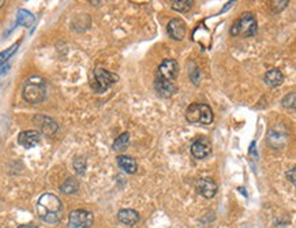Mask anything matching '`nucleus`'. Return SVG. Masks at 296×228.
I'll list each match as a JSON object with an SVG mask.
<instances>
[{
	"label": "nucleus",
	"mask_w": 296,
	"mask_h": 228,
	"mask_svg": "<svg viewBox=\"0 0 296 228\" xmlns=\"http://www.w3.org/2000/svg\"><path fill=\"white\" fill-rule=\"evenodd\" d=\"M118 166L127 174H135L136 170H138V164H136L135 159L126 156V155H122V156L118 157Z\"/></svg>",
	"instance_id": "nucleus-16"
},
{
	"label": "nucleus",
	"mask_w": 296,
	"mask_h": 228,
	"mask_svg": "<svg viewBox=\"0 0 296 228\" xmlns=\"http://www.w3.org/2000/svg\"><path fill=\"white\" fill-rule=\"evenodd\" d=\"M5 0H0V7H3V6H5Z\"/></svg>",
	"instance_id": "nucleus-27"
},
{
	"label": "nucleus",
	"mask_w": 296,
	"mask_h": 228,
	"mask_svg": "<svg viewBox=\"0 0 296 228\" xmlns=\"http://www.w3.org/2000/svg\"><path fill=\"white\" fill-rule=\"evenodd\" d=\"M22 97L29 104H40L47 97V82L41 77H30L24 84Z\"/></svg>",
	"instance_id": "nucleus-2"
},
{
	"label": "nucleus",
	"mask_w": 296,
	"mask_h": 228,
	"mask_svg": "<svg viewBox=\"0 0 296 228\" xmlns=\"http://www.w3.org/2000/svg\"><path fill=\"white\" fill-rule=\"evenodd\" d=\"M93 213L89 210L76 209L68 216L67 228H90L93 224Z\"/></svg>",
	"instance_id": "nucleus-6"
},
{
	"label": "nucleus",
	"mask_w": 296,
	"mask_h": 228,
	"mask_svg": "<svg viewBox=\"0 0 296 228\" xmlns=\"http://www.w3.org/2000/svg\"><path fill=\"white\" fill-rule=\"evenodd\" d=\"M80 189V183L76 178H68L63 185L60 186V191L64 194H74Z\"/></svg>",
	"instance_id": "nucleus-20"
},
{
	"label": "nucleus",
	"mask_w": 296,
	"mask_h": 228,
	"mask_svg": "<svg viewBox=\"0 0 296 228\" xmlns=\"http://www.w3.org/2000/svg\"><path fill=\"white\" fill-rule=\"evenodd\" d=\"M19 47V43H15L14 45H11L10 48H7L6 51H3V52H0V66H3L7 60H9L10 57L13 56L15 52H17V49H18Z\"/></svg>",
	"instance_id": "nucleus-21"
},
{
	"label": "nucleus",
	"mask_w": 296,
	"mask_h": 228,
	"mask_svg": "<svg viewBox=\"0 0 296 228\" xmlns=\"http://www.w3.org/2000/svg\"><path fill=\"white\" fill-rule=\"evenodd\" d=\"M155 89L159 96L164 97V99H169V97H172V96L176 93L178 86L175 85V82L165 81V80H161V78H157V77H156Z\"/></svg>",
	"instance_id": "nucleus-13"
},
{
	"label": "nucleus",
	"mask_w": 296,
	"mask_h": 228,
	"mask_svg": "<svg viewBox=\"0 0 296 228\" xmlns=\"http://www.w3.org/2000/svg\"><path fill=\"white\" fill-rule=\"evenodd\" d=\"M34 21H36V18H34V15L32 14L30 11L24 10V9L18 10V14H17V22H18L19 25H22V26H25V28H30V26L34 24Z\"/></svg>",
	"instance_id": "nucleus-17"
},
{
	"label": "nucleus",
	"mask_w": 296,
	"mask_h": 228,
	"mask_svg": "<svg viewBox=\"0 0 296 228\" xmlns=\"http://www.w3.org/2000/svg\"><path fill=\"white\" fill-rule=\"evenodd\" d=\"M263 80H265V84L270 88H277L284 82V75L278 68H272V70L266 71Z\"/></svg>",
	"instance_id": "nucleus-15"
},
{
	"label": "nucleus",
	"mask_w": 296,
	"mask_h": 228,
	"mask_svg": "<svg viewBox=\"0 0 296 228\" xmlns=\"http://www.w3.org/2000/svg\"><path fill=\"white\" fill-rule=\"evenodd\" d=\"M288 5V0H282V2H270V9L273 13H280L282 9H285Z\"/></svg>",
	"instance_id": "nucleus-24"
},
{
	"label": "nucleus",
	"mask_w": 296,
	"mask_h": 228,
	"mask_svg": "<svg viewBox=\"0 0 296 228\" xmlns=\"http://www.w3.org/2000/svg\"><path fill=\"white\" fill-rule=\"evenodd\" d=\"M186 119H187L188 123L191 124L209 126V124L213 123L214 115H213V111L207 104L195 103V104L188 105V108L186 110Z\"/></svg>",
	"instance_id": "nucleus-3"
},
{
	"label": "nucleus",
	"mask_w": 296,
	"mask_h": 228,
	"mask_svg": "<svg viewBox=\"0 0 296 228\" xmlns=\"http://www.w3.org/2000/svg\"><path fill=\"white\" fill-rule=\"evenodd\" d=\"M195 189H197L199 194L202 195L203 198H207V200L213 198L217 194V190H218L217 183L211 178H201V179H198Z\"/></svg>",
	"instance_id": "nucleus-10"
},
{
	"label": "nucleus",
	"mask_w": 296,
	"mask_h": 228,
	"mask_svg": "<svg viewBox=\"0 0 296 228\" xmlns=\"http://www.w3.org/2000/svg\"><path fill=\"white\" fill-rule=\"evenodd\" d=\"M34 123L38 127V130L41 131L42 134H45L48 137H53L55 134L57 133L59 130V126L57 123L49 116H44V115H36L34 116Z\"/></svg>",
	"instance_id": "nucleus-9"
},
{
	"label": "nucleus",
	"mask_w": 296,
	"mask_h": 228,
	"mask_svg": "<svg viewBox=\"0 0 296 228\" xmlns=\"http://www.w3.org/2000/svg\"><path fill=\"white\" fill-rule=\"evenodd\" d=\"M257 19L251 13H245L239 18L236 19L232 28H231V34L236 37H251L257 33Z\"/></svg>",
	"instance_id": "nucleus-5"
},
{
	"label": "nucleus",
	"mask_w": 296,
	"mask_h": 228,
	"mask_svg": "<svg viewBox=\"0 0 296 228\" xmlns=\"http://www.w3.org/2000/svg\"><path fill=\"white\" fill-rule=\"evenodd\" d=\"M18 228H38V227H36V225H33V224H25V225H19Z\"/></svg>",
	"instance_id": "nucleus-26"
},
{
	"label": "nucleus",
	"mask_w": 296,
	"mask_h": 228,
	"mask_svg": "<svg viewBox=\"0 0 296 228\" xmlns=\"http://www.w3.org/2000/svg\"><path fill=\"white\" fill-rule=\"evenodd\" d=\"M179 75V64L175 59H165L157 68V78L174 82Z\"/></svg>",
	"instance_id": "nucleus-7"
},
{
	"label": "nucleus",
	"mask_w": 296,
	"mask_h": 228,
	"mask_svg": "<svg viewBox=\"0 0 296 228\" xmlns=\"http://www.w3.org/2000/svg\"><path fill=\"white\" fill-rule=\"evenodd\" d=\"M118 81V74L108 71V70H105L103 67H96L93 70V74H92V80H90V88L96 93H104Z\"/></svg>",
	"instance_id": "nucleus-4"
},
{
	"label": "nucleus",
	"mask_w": 296,
	"mask_h": 228,
	"mask_svg": "<svg viewBox=\"0 0 296 228\" xmlns=\"http://www.w3.org/2000/svg\"><path fill=\"white\" fill-rule=\"evenodd\" d=\"M63 205L59 197L51 193L42 194L37 201L38 217L47 224H56L61 217Z\"/></svg>",
	"instance_id": "nucleus-1"
},
{
	"label": "nucleus",
	"mask_w": 296,
	"mask_h": 228,
	"mask_svg": "<svg viewBox=\"0 0 296 228\" xmlns=\"http://www.w3.org/2000/svg\"><path fill=\"white\" fill-rule=\"evenodd\" d=\"M128 142H130V134L126 131V133L120 134V135L113 141L112 149L113 150H116V152H123V150H126L127 146H128Z\"/></svg>",
	"instance_id": "nucleus-18"
},
{
	"label": "nucleus",
	"mask_w": 296,
	"mask_h": 228,
	"mask_svg": "<svg viewBox=\"0 0 296 228\" xmlns=\"http://www.w3.org/2000/svg\"><path fill=\"white\" fill-rule=\"evenodd\" d=\"M167 32L172 40L182 41L186 37V24L180 18L171 19L168 22V26H167Z\"/></svg>",
	"instance_id": "nucleus-11"
},
{
	"label": "nucleus",
	"mask_w": 296,
	"mask_h": 228,
	"mask_svg": "<svg viewBox=\"0 0 296 228\" xmlns=\"http://www.w3.org/2000/svg\"><path fill=\"white\" fill-rule=\"evenodd\" d=\"M118 220L122 224H126V225H135L138 221H139V213L134 209H120L118 212Z\"/></svg>",
	"instance_id": "nucleus-14"
},
{
	"label": "nucleus",
	"mask_w": 296,
	"mask_h": 228,
	"mask_svg": "<svg viewBox=\"0 0 296 228\" xmlns=\"http://www.w3.org/2000/svg\"><path fill=\"white\" fill-rule=\"evenodd\" d=\"M74 170H76L78 175H84L85 171H86V160H85V157L78 156L74 159Z\"/></svg>",
	"instance_id": "nucleus-23"
},
{
	"label": "nucleus",
	"mask_w": 296,
	"mask_h": 228,
	"mask_svg": "<svg viewBox=\"0 0 296 228\" xmlns=\"http://www.w3.org/2000/svg\"><path fill=\"white\" fill-rule=\"evenodd\" d=\"M295 97H296L295 92L288 93V95L281 100L282 107H284V108H287V110L295 111Z\"/></svg>",
	"instance_id": "nucleus-22"
},
{
	"label": "nucleus",
	"mask_w": 296,
	"mask_h": 228,
	"mask_svg": "<svg viewBox=\"0 0 296 228\" xmlns=\"http://www.w3.org/2000/svg\"><path fill=\"white\" fill-rule=\"evenodd\" d=\"M295 174H296V168H295V167H292L291 171H288L287 172L288 181H291L292 185H295Z\"/></svg>",
	"instance_id": "nucleus-25"
},
{
	"label": "nucleus",
	"mask_w": 296,
	"mask_h": 228,
	"mask_svg": "<svg viewBox=\"0 0 296 228\" xmlns=\"http://www.w3.org/2000/svg\"><path fill=\"white\" fill-rule=\"evenodd\" d=\"M211 153V143L210 141L205 137L197 138L193 143H191V155L194 159L197 160H203L207 156H210Z\"/></svg>",
	"instance_id": "nucleus-8"
},
{
	"label": "nucleus",
	"mask_w": 296,
	"mask_h": 228,
	"mask_svg": "<svg viewBox=\"0 0 296 228\" xmlns=\"http://www.w3.org/2000/svg\"><path fill=\"white\" fill-rule=\"evenodd\" d=\"M193 0H172V2H171V7H172V10L179 11V13H188L190 10L193 9Z\"/></svg>",
	"instance_id": "nucleus-19"
},
{
	"label": "nucleus",
	"mask_w": 296,
	"mask_h": 228,
	"mask_svg": "<svg viewBox=\"0 0 296 228\" xmlns=\"http://www.w3.org/2000/svg\"><path fill=\"white\" fill-rule=\"evenodd\" d=\"M41 139V135L36 130H26L18 135V143L25 149H32V147L37 146Z\"/></svg>",
	"instance_id": "nucleus-12"
}]
</instances>
